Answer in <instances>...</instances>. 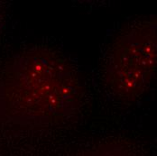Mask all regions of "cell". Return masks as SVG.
<instances>
[{"label": "cell", "instance_id": "cell-1", "mask_svg": "<svg viewBox=\"0 0 157 156\" xmlns=\"http://www.w3.org/2000/svg\"><path fill=\"white\" fill-rule=\"evenodd\" d=\"M78 73L65 54L47 45L17 56L0 83V116L27 125L58 123L76 109Z\"/></svg>", "mask_w": 157, "mask_h": 156}, {"label": "cell", "instance_id": "cell-2", "mask_svg": "<svg viewBox=\"0 0 157 156\" xmlns=\"http://www.w3.org/2000/svg\"><path fill=\"white\" fill-rule=\"evenodd\" d=\"M156 71V19L143 20L121 34L110 49L107 83L117 97L134 101L150 87Z\"/></svg>", "mask_w": 157, "mask_h": 156}, {"label": "cell", "instance_id": "cell-3", "mask_svg": "<svg viewBox=\"0 0 157 156\" xmlns=\"http://www.w3.org/2000/svg\"><path fill=\"white\" fill-rule=\"evenodd\" d=\"M86 156H130V154L120 146L108 145L91 152Z\"/></svg>", "mask_w": 157, "mask_h": 156}, {"label": "cell", "instance_id": "cell-4", "mask_svg": "<svg viewBox=\"0 0 157 156\" xmlns=\"http://www.w3.org/2000/svg\"><path fill=\"white\" fill-rule=\"evenodd\" d=\"M0 24H1V13H0Z\"/></svg>", "mask_w": 157, "mask_h": 156}]
</instances>
